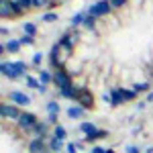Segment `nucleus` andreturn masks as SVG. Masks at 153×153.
<instances>
[{
    "instance_id": "nucleus-29",
    "label": "nucleus",
    "mask_w": 153,
    "mask_h": 153,
    "mask_svg": "<svg viewBox=\"0 0 153 153\" xmlns=\"http://www.w3.org/2000/svg\"><path fill=\"white\" fill-rule=\"evenodd\" d=\"M110 4H112V8H114V10H120V8L127 4V0H110Z\"/></svg>"
},
{
    "instance_id": "nucleus-32",
    "label": "nucleus",
    "mask_w": 153,
    "mask_h": 153,
    "mask_svg": "<svg viewBox=\"0 0 153 153\" xmlns=\"http://www.w3.org/2000/svg\"><path fill=\"white\" fill-rule=\"evenodd\" d=\"M65 151H68V153H78V147H76V143H68V145H65Z\"/></svg>"
},
{
    "instance_id": "nucleus-10",
    "label": "nucleus",
    "mask_w": 153,
    "mask_h": 153,
    "mask_svg": "<svg viewBox=\"0 0 153 153\" xmlns=\"http://www.w3.org/2000/svg\"><path fill=\"white\" fill-rule=\"evenodd\" d=\"M0 70H2V76H4V78H8V80H16V78H21V74L12 68L10 61H8V63H6V61H2Z\"/></svg>"
},
{
    "instance_id": "nucleus-26",
    "label": "nucleus",
    "mask_w": 153,
    "mask_h": 153,
    "mask_svg": "<svg viewBox=\"0 0 153 153\" xmlns=\"http://www.w3.org/2000/svg\"><path fill=\"white\" fill-rule=\"evenodd\" d=\"M59 110H61V108H59L57 102H53V100L47 102V112H49V114H59Z\"/></svg>"
},
{
    "instance_id": "nucleus-9",
    "label": "nucleus",
    "mask_w": 153,
    "mask_h": 153,
    "mask_svg": "<svg viewBox=\"0 0 153 153\" xmlns=\"http://www.w3.org/2000/svg\"><path fill=\"white\" fill-rule=\"evenodd\" d=\"M49 145H45V141L41 137H35L29 141V153H47Z\"/></svg>"
},
{
    "instance_id": "nucleus-7",
    "label": "nucleus",
    "mask_w": 153,
    "mask_h": 153,
    "mask_svg": "<svg viewBox=\"0 0 153 153\" xmlns=\"http://www.w3.org/2000/svg\"><path fill=\"white\" fill-rule=\"evenodd\" d=\"M19 125H21V129H23L25 133H29V131L37 125V117L33 112H23L21 118H19Z\"/></svg>"
},
{
    "instance_id": "nucleus-28",
    "label": "nucleus",
    "mask_w": 153,
    "mask_h": 153,
    "mask_svg": "<svg viewBox=\"0 0 153 153\" xmlns=\"http://www.w3.org/2000/svg\"><path fill=\"white\" fill-rule=\"evenodd\" d=\"M19 41H21L23 45H33V43H35V37H33V35H23Z\"/></svg>"
},
{
    "instance_id": "nucleus-37",
    "label": "nucleus",
    "mask_w": 153,
    "mask_h": 153,
    "mask_svg": "<svg viewBox=\"0 0 153 153\" xmlns=\"http://www.w3.org/2000/svg\"><path fill=\"white\" fill-rule=\"evenodd\" d=\"M0 33H2V37H6V35H8V33H10V31H8L6 27H2V31H0Z\"/></svg>"
},
{
    "instance_id": "nucleus-22",
    "label": "nucleus",
    "mask_w": 153,
    "mask_h": 153,
    "mask_svg": "<svg viewBox=\"0 0 153 153\" xmlns=\"http://www.w3.org/2000/svg\"><path fill=\"white\" fill-rule=\"evenodd\" d=\"M10 63H12V68L19 71L21 76H27V63H25V61H10Z\"/></svg>"
},
{
    "instance_id": "nucleus-33",
    "label": "nucleus",
    "mask_w": 153,
    "mask_h": 153,
    "mask_svg": "<svg viewBox=\"0 0 153 153\" xmlns=\"http://www.w3.org/2000/svg\"><path fill=\"white\" fill-rule=\"evenodd\" d=\"M127 153H141V149H139L137 145H129V147H127Z\"/></svg>"
},
{
    "instance_id": "nucleus-12",
    "label": "nucleus",
    "mask_w": 153,
    "mask_h": 153,
    "mask_svg": "<svg viewBox=\"0 0 153 153\" xmlns=\"http://www.w3.org/2000/svg\"><path fill=\"white\" fill-rule=\"evenodd\" d=\"M29 133H35L37 137L45 139V137H47V133H49V123H41V120H37V125L29 131Z\"/></svg>"
},
{
    "instance_id": "nucleus-38",
    "label": "nucleus",
    "mask_w": 153,
    "mask_h": 153,
    "mask_svg": "<svg viewBox=\"0 0 153 153\" xmlns=\"http://www.w3.org/2000/svg\"><path fill=\"white\" fill-rule=\"evenodd\" d=\"M147 102H153V92H149V94H147Z\"/></svg>"
},
{
    "instance_id": "nucleus-17",
    "label": "nucleus",
    "mask_w": 153,
    "mask_h": 153,
    "mask_svg": "<svg viewBox=\"0 0 153 153\" xmlns=\"http://www.w3.org/2000/svg\"><path fill=\"white\" fill-rule=\"evenodd\" d=\"M102 137H108V133H106V131H102V129H96L94 133H92V135H86V137H84V141H96V139H102Z\"/></svg>"
},
{
    "instance_id": "nucleus-19",
    "label": "nucleus",
    "mask_w": 153,
    "mask_h": 153,
    "mask_svg": "<svg viewBox=\"0 0 153 153\" xmlns=\"http://www.w3.org/2000/svg\"><path fill=\"white\" fill-rule=\"evenodd\" d=\"M16 6H19V10L25 12V10H29V8H33V0H12Z\"/></svg>"
},
{
    "instance_id": "nucleus-11",
    "label": "nucleus",
    "mask_w": 153,
    "mask_h": 153,
    "mask_svg": "<svg viewBox=\"0 0 153 153\" xmlns=\"http://www.w3.org/2000/svg\"><path fill=\"white\" fill-rule=\"evenodd\" d=\"M96 27H98V19L92 16V14H86V19H84V23H82V29H86V31L98 35V29H96Z\"/></svg>"
},
{
    "instance_id": "nucleus-14",
    "label": "nucleus",
    "mask_w": 153,
    "mask_h": 153,
    "mask_svg": "<svg viewBox=\"0 0 153 153\" xmlns=\"http://www.w3.org/2000/svg\"><path fill=\"white\" fill-rule=\"evenodd\" d=\"M21 41H16V39H8L4 45H2V51H8V53H19V49H21Z\"/></svg>"
},
{
    "instance_id": "nucleus-27",
    "label": "nucleus",
    "mask_w": 153,
    "mask_h": 153,
    "mask_svg": "<svg viewBox=\"0 0 153 153\" xmlns=\"http://www.w3.org/2000/svg\"><path fill=\"white\" fill-rule=\"evenodd\" d=\"M133 90H135V92H137V94H139V92H147V90H149V84H147V82L135 84V86H133Z\"/></svg>"
},
{
    "instance_id": "nucleus-21",
    "label": "nucleus",
    "mask_w": 153,
    "mask_h": 153,
    "mask_svg": "<svg viewBox=\"0 0 153 153\" xmlns=\"http://www.w3.org/2000/svg\"><path fill=\"white\" fill-rule=\"evenodd\" d=\"M39 82L47 86V84H51V82H53V76H51L49 71H43V70H41V71H39Z\"/></svg>"
},
{
    "instance_id": "nucleus-6",
    "label": "nucleus",
    "mask_w": 153,
    "mask_h": 153,
    "mask_svg": "<svg viewBox=\"0 0 153 153\" xmlns=\"http://www.w3.org/2000/svg\"><path fill=\"white\" fill-rule=\"evenodd\" d=\"M0 114H2V118H4V120H6V118H14V120H19L23 112H21V110H19L14 104H6V102H4V104L0 106Z\"/></svg>"
},
{
    "instance_id": "nucleus-5",
    "label": "nucleus",
    "mask_w": 153,
    "mask_h": 153,
    "mask_svg": "<svg viewBox=\"0 0 153 153\" xmlns=\"http://www.w3.org/2000/svg\"><path fill=\"white\" fill-rule=\"evenodd\" d=\"M80 106H84L86 110L88 108H92L94 106V96H92V92H90V88H84V86H80V94H78V100H76Z\"/></svg>"
},
{
    "instance_id": "nucleus-4",
    "label": "nucleus",
    "mask_w": 153,
    "mask_h": 153,
    "mask_svg": "<svg viewBox=\"0 0 153 153\" xmlns=\"http://www.w3.org/2000/svg\"><path fill=\"white\" fill-rule=\"evenodd\" d=\"M2 2V6H0V14H2V19H16L19 14H23V12L19 10V6L12 2V0H0Z\"/></svg>"
},
{
    "instance_id": "nucleus-20",
    "label": "nucleus",
    "mask_w": 153,
    "mask_h": 153,
    "mask_svg": "<svg viewBox=\"0 0 153 153\" xmlns=\"http://www.w3.org/2000/svg\"><path fill=\"white\" fill-rule=\"evenodd\" d=\"M80 131H82L84 135H92L96 131V127H94V123H86L84 120V123H80Z\"/></svg>"
},
{
    "instance_id": "nucleus-36",
    "label": "nucleus",
    "mask_w": 153,
    "mask_h": 153,
    "mask_svg": "<svg viewBox=\"0 0 153 153\" xmlns=\"http://www.w3.org/2000/svg\"><path fill=\"white\" fill-rule=\"evenodd\" d=\"M145 106H147V102H139V104H137V110H143Z\"/></svg>"
},
{
    "instance_id": "nucleus-24",
    "label": "nucleus",
    "mask_w": 153,
    "mask_h": 153,
    "mask_svg": "<svg viewBox=\"0 0 153 153\" xmlns=\"http://www.w3.org/2000/svg\"><path fill=\"white\" fill-rule=\"evenodd\" d=\"M23 33L25 35H33L35 37L37 35V27L33 23H23Z\"/></svg>"
},
{
    "instance_id": "nucleus-34",
    "label": "nucleus",
    "mask_w": 153,
    "mask_h": 153,
    "mask_svg": "<svg viewBox=\"0 0 153 153\" xmlns=\"http://www.w3.org/2000/svg\"><path fill=\"white\" fill-rule=\"evenodd\" d=\"M47 123H49V125H57V114H49Z\"/></svg>"
},
{
    "instance_id": "nucleus-39",
    "label": "nucleus",
    "mask_w": 153,
    "mask_h": 153,
    "mask_svg": "<svg viewBox=\"0 0 153 153\" xmlns=\"http://www.w3.org/2000/svg\"><path fill=\"white\" fill-rule=\"evenodd\" d=\"M145 153H153V147H149V149H147V151H145Z\"/></svg>"
},
{
    "instance_id": "nucleus-30",
    "label": "nucleus",
    "mask_w": 153,
    "mask_h": 153,
    "mask_svg": "<svg viewBox=\"0 0 153 153\" xmlns=\"http://www.w3.org/2000/svg\"><path fill=\"white\" fill-rule=\"evenodd\" d=\"M33 6L41 8V6H49V0H33Z\"/></svg>"
},
{
    "instance_id": "nucleus-18",
    "label": "nucleus",
    "mask_w": 153,
    "mask_h": 153,
    "mask_svg": "<svg viewBox=\"0 0 153 153\" xmlns=\"http://www.w3.org/2000/svg\"><path fill=\"white\" fill-rule=\"evenodd\" d=\"M25 84H27L29 88H33V90H37V92H39V90H41V86H43V84L39 82V80H35V78H31V76H25Z\"/></svg>"
},
{
    "instance_id": "nucleus-8",
    "label": "nucleus",
    "mask_w": 153,
    "mask_h": 153,
    "mask_svg": "<svg viewBox=\"0 0 153 153\" xmlns=\"http://www.w3.org/2000/svg\"><path fill=\"white\" fill-rule=\"evenodd\" d=\"M8 100L14 102V104H19V106H29V104H31V96L25 94V92H19V90L8 92Z\"/></svg>"
},
{
    "instance_id": "nucleus-13",
    "label": "nucleus",
    "mask_w": 153,
    "mask_h": 153,
    "mask_svg": "<svg viewBox=\"0 0 153 153\" xmlns=\"http://www.w3.org/2000/svg\"><path fill=\"white\" fill-rule=\"evenodd\" d=\"M65 112H68V117H70V118H76V120H78V118H82L84 114H86V108L80 106V104H71Z\"/></svg>"
},
{
    "instance_id": "nucleus-1",
    "label": "nucleus",
    "mask_w": 153,
    "mask_h": 153,
    "mask_svg": "<svg viewBox=\"0 0 153 153\" xmlns=\"http://www.w3.org/2000/svg\"><path fill=\"white\" fill-rule=\"evenodd\" d=\"M110 96H112V106H118L123 102L135 100L137 92L135 90H127V88H110Z\"/></svg>"
},
{
    "instance_id": "nucleus-15",
    "label": "nucleus",
    "mask_w": 153,
    "mask_h": 153,
    "mask_svg": "<svg viewBox=\"0 0 153 153\" xmlns=\"http://www.w3.org/2000/svg\"><path fill=\"white\" fill-rule=\"evenodd\" d=\"M61 149H63V141L57 139V137H51V139H49V151L61 153Z\"/></svg>"
},
{
    "instance_id": "nucleus-31",
    "label": "nucleus",
    "mask_w": 153,
    "mask_h": 153,
    "mask_svg": "<svg viewBox=\"0 0 153 153\" xmlns=\"http://www.w3.org/2000/svg\"><path fill=\"white\" fill-rule=\"evenodd\" d=\"M43 61V53H33V65H39Z\"/></svg>"
},
{
    "instance_id": "nucleus-2",
    "label": "nucleus",
    "mask_w": 153,
    "mask_h": 153,
    "mask_svg": "<svg viewBox=\"0 0 153 153\" xmlns=\"http://www.w3.org/2000/svg\"><path fill=\"white\" fill-rule=\"evenodd\" d=\"M53 84L59 88V92H63V90H68V88H71L74 86V80H71V74L65 68L63 70H57L53 71Z\"/></svg>"
},
{
    "instance_id": "nucleus-25",
    "label": "nucleus",
    "mask_w": 153,
    "mask_h": 153,
    "mask_svg": "<svg viewBox=\"0 0 153 153\" xmlns=\"http://www.w3.org/2000/svg\"><path fill=\"white\" fill-rule=\"evenodd\" d=\"M41 21H43V23H55V21H57V12H45V14L41 16Z\"/></svg>"
},
{
    "instance_id": "nucleus-16",
    "label": "nucleus",
    "mask_w": 153,
    "mask_h": 153,
    "mask_svg": "<svg viewBox=\"0 0 153 153\" xmlns=\"http://www.w3.org/2000/svg\"><path fill=\"white\" fill-rule=\"evenodd\" d=\"M86 14H88V10L74 14V16H71V29H80V27H82V23H84V19H86Z\"/></svg>"
},
{
    "instance_id": "nucleus-3",
    "label": "nucleus",
    "mask_w": 153,
    "mask_h": 153,
    "mask_svg": "<svg viewBox=\"0 0 153 153\" xmlns=\"http://www.w3.org/2000/svg\"><path fill=\"white\" fill-rule=\"evenodd\" d=\"M112 10H114V8H112L110 0H100V2H96V4H92V6H88V14H92V16H96V19L106 16V14H110Z\"/></svg>"
},
{
    "instance_id": "nucleus-35",
    "label": "nucleus",
    "mask_w": 153,
    "mask_h": 153,
    "mask_svg": "<svg viewBox=\"0 0 153 153\" xmlns=\"http://www.w3.org/2000/svg\"><path fill=\"white\" fill-rule=\"evenodd\" d=\"M90 153H108V149H102V147H92Z\"/></svg>"
},
{
    "instance_id": "nucleus-23",
    "label": "nucleus",
    "mask_w": 153,
    "mask_h": 153,
    "mask_svg": "<svg viewBox=\"0 0 153 153\" xmlns=\"http://www.w3.org/2000/svg\"><path fill=\"white\" fill-rule=\"evenodd\" d=\"M53 137H57V139H61V141H63V139L68 137V131L63 129L61 125H55V129H53Z\"/></svg>"
}]
</instances>
